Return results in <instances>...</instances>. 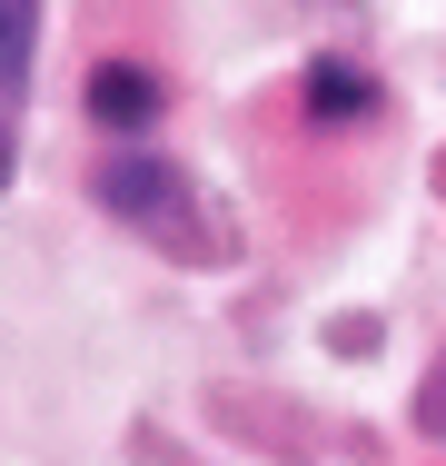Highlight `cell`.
<instances>
[{
  "label": "cell",
  "mask_w": 446,
  "mask_h": 466,
  "mask_svg": "<svg viewBox=\"0 0 446 466\" xmlns=\"http://www.w3.org/2000/svg\"><path fill=\"white\" fill-rule=\"evenodd\" d=\"M89 188H99V208H109V218L149 228V238H159L169 258H188V268H218V258L238 248V238H228V218L198 198V179L178 169L169 149H139V139H119V149L99 159V179H89Z\"/></svg>",
  "instance_id": "obj_1"
},
{
  "label": "cell",
  "mask_w": 446,
  "mask_h": 466,
  "mask_svg": "<svg viewBox=\"0 0 446 466\" xmlns=\"http://www.w3.org/2000/svg\"><path fill=\"white\" fill-rule=\"evenodd\" d=\"M159 109H169V90H159L149 60H99V70H89V119H99L109 139H139Z\"/></svg>",
  "instance_id": "obj_2"
},
{
  "label": "cell",
  "mask_w": 446,
  "mask_h": 466,
  "mask_svg": "<svg viewBox=\"0 0 446 466\" xmlns=\"http://www.w3.org/2000/svg\"><path fill=\"white\" fill-rule=\"evenodd\" d=\"M377 109V70L357 60H308V119H367Z\"/></svg>",
  "instance_id": "obj_3"
},
{
  "label": "cell",
  "mask_w": 446,
  "mask_h": 466,
  "mask_svg": "<svg viewBox=\"0 0 446 466\" xmlns=\"http://www.w3.org/2000/svg\"><path fill=\"white\" fill-rule=\"evenodd\" d=\"M30 40H40V0H0V90H30Z\"/></svg>",
  "instance_id": "obj_4"
},
{
  "label": "cell",
  "mask_w": 446,
  "mask_h": 466,
  "mask_svg": "<svg viewBox=\"0 0 446 466\" xmlns=\"http://www.w3.org/2000/svg\"><path fill=\"white\" fill-rule=\"evenodd\" d=\"M0 188H10V129H0Z\"/></svg>",
  "instance_id": "obj_5"
}]
</instances>
